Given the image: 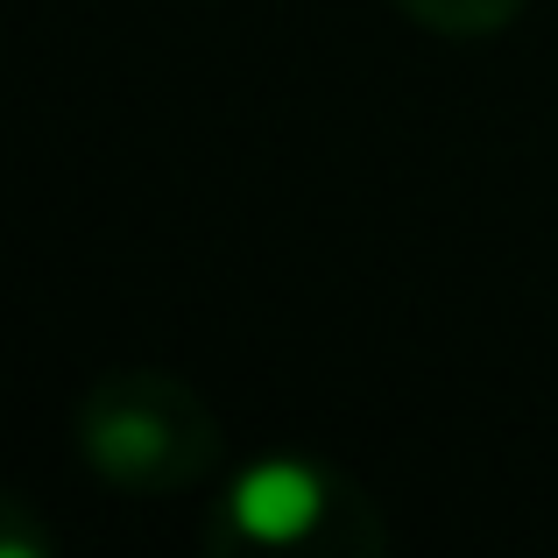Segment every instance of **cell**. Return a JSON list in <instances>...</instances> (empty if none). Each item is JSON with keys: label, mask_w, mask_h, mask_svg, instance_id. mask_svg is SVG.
<instances>
[{"label": "cell", "mask_w": 558, "mask_h": 558, "mask_svg": "<svg viewBox=\"0 0 558 558\" xmlns=\"http://www.w3.org/2000/svg\"><path fill=\"white\" fill-rule=\"evenodd\" d=\"M205 545L233 558H375L389 545V523L347 466L269 452L227 481Z\"/></svg>", "instance_id": "cell-1"}, {"label": "cell", "mask_w": 558, "mask_h": 558, "mask_svg": "<svg viewBox=\"0 0 558 558\" xmlns=\"http://www.w3.org/2000/svg\"><path fill=\"white\" fill-rule=\"evenodd\" d=\"M71 432H78L85 466L121 495H184L227 460L213 403L184 375H163V368L99 375L78 396Z\"/></svg>", "instance_id": "cell-2"}, {"label": "cell", "mask_w": 558, "mask_h": 558, "mask_svg": "<svg viewBox=\"0 0 558 558\" xmlns=\"http://www.w3.org/2000/svg\"><path fill=\"white\" fill-rule=\"evenodd\" d=\"M417 28L432 36H452V43H481V36H502L509 22L523 14V0H396Z\"/></svg>", "instance_id": "cell-3"}]
</instances>
